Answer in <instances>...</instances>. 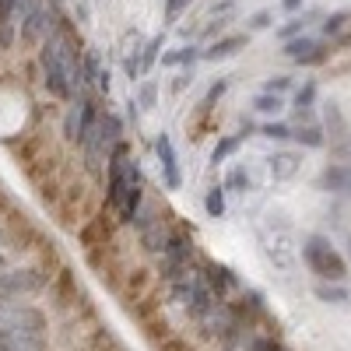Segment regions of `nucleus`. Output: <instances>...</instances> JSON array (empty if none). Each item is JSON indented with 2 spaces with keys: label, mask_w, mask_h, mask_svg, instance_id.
Masks as SVG:
<instances>
[{
  "label": "nucleus",
  "mask_w": 351,
  "mask_h": 351,
  "mask_svg": "<svg viewBox=\"0 0 351 351\" xmlns=\"http://www.w3.org/2000/svg\"><path fill=\"white\" fill-rule=\"evenodd\" d=\"M302 260H306V267L313 271V274H319L324 281H344L348 278V263H344V256L324 239V236H309L306 243H302Z\"/></svg>",
  "instance_id": "1"
},
{
  "label": "nucleus",
  "mask_w": 351,
  "mask_h": 351,
  "mask_svg": "<svg viewBox=\"0 0 351 351\" xmlns=\"http://www.w3.org/2000/svg\"><path fill=\"white\" fill-rule=\"evenodd\" d=\"M116 239V221H112V215L109 211H99V215H92L81 228H77V243H81V250L84 253H92V250H102V246H109Z\"/></svg>",
  "instance_id": "2"
},
{
  "label": "nucleus",
  "mask_w": 351,
  "mask_h": 351,
  "mask_svg": "<svg viewBox=\"0 0 351 351\" xmlns=\"http://www.w3.org/2000/svg\"><path fill=\"white\" fill-rule=\"evenodd\" d=\"M49 288V274L39 267H28V271H8L0 274V295H25V291H39Z\"/></svg>",
  "instance_id": "3"
},
{
  "label": "nucleus",
  "mask_w": 351,
  "mask_h": 351,
  "mask_svg": "<svg viewBox=\"0 0 351 351\" xmlns=\"http://www.w3.org/2000/svg\"><path fill=\"white\" fill-rule=\"evenodd\" d=\"M152 285H155V274L148 271V267H134L127 278H123V285L116 288V295H120V302L127 306V309H134L137 302H144L152 295Z\"/></svg>",
  "instance_id": "4"
},
{
  "label": "nucleus",
  "mask_w": 351,
  "mask_h": 351,
  "mask_svg": "<svg viewBox=\"0 0 351 351\" xmlns=\"http://www.w3.org/2000/svg\"><path fill=\"white\" fill-rule=\"evenodd\" d=\"M84 197H88V186L84 183L74 180V183L64 186V197H60V204H56V218H60L64 228H77V215L84 208Z\"/></svg>",
  "instance_id": "5"
},
{
  "label": "nucleus",
  "mask_w": 351,
  "mask_h": 351,
  "mask_svg": "<svg viewBox=\"0 0 351 351\" xmlns=\"http://www.w3.org/2000/svg\"><path fill=\"white\" fill-rule=\"evenodd\" d=\"M285 53H288L295 64H302V67H309V64H324V60H327V46H319V43L309 39V36L291 39V43L285 46Z\"/></svg>",
  "instance_id": "6"
},
{
  "label": "nucleus",
  "mask_w": 351,
  "mask_h": 351,
  "mask_svg": "<svg viewBox=\"0 0 351 351\" xmlns=\"http://www.w3.org/2000/svg\"><path fill=\"white\" fill-rule=\"evenodd\" d=\"M0 351H46V341H43V334L0 327Z\"/></svg>",
  "instance_id": "7"
},
{
  "label": "nucleus",
  "mask_w": 351,
  "mask_h": 351,
  "mask_svg": "<svg viewBox=\"0 0 351 351\" xmlns=\"http://www.w3.org/2000/svg\"><path fill=\"white\" fill-rule=\"evenodd\" d=\"M43 67H46V84H49V92L53 95H60L67 99V81H64V64H60V53H56V46H46L43 53Z\"/></svg>",
  "instance_id": "8"
},
{
  "label": "nucleus",
  "mask_w": 351,
  "mask_h": 351,
  "mask_svg": "<svg viewBox=\"0 0 351 351\" xmlns=\"http://www.w3.org/2000/svg\"><path fill=\"white\" fill-rule=\"evenodd\" d=\"M204 285H208L215 291V299L221 302L239 281H236V274H232L228 267H221V263H208V267H204Z\"/></svg>",
  "instance_id": "9"
},
{
  "label": "nucleus",
  "mask_w": 351,
  "mask_h": 351,
  "mask_svg": "<svg viewBox=\"0 0 351 351\" xmlns=\"http://www.w3.org/2000/svg\"><path fill=\"white\" fill-rule=\"evenodd\" d=\"M155 152H158V162H162V172H165V183L176 190L183 183V176H180V165H176V152H172V141L162 134L158 141H155Z\"/></svg>",
  "instance_id": "10"
},
{
  "label": "nucleus",
  "mask_w": 351,
  "mask_h": 351,
  "mask_svg": "<svg viewBox=\"0 0 351 351\" xmlns=\"http://www.w3.org/2000/svg\"><path fill=\"white\" fill-rule=\"evenodd\" d=\"M172 236V228L165 225V218H155L148 228H141V246L148 253H165V243Z\"/></svg>",
  "instance_id": "11"
},
{
  "label": "nucleus",
  "mask_w": 351,
  "mask_h": 351,
  "mask_svg": "<svg viewBox=\"0 0 351 351\" xmlns=\"http://www.w3.org/2000/svg\"><path fill=\"white\" fill-rule=\"evenodd\" d=\"M246 36H225L218 43H211V49H204V60H225V56H236L239 49H246Z\"/></svg>",
  "instance_id": "12"
},
{
  "label": "nucleus",
  "mask_w": 351,
  "mask_h": 351,
  "mask_svg": "<svg viewBox=\"0 0 351 351\" xmlns=\"http://www.w3.org/2000/svg\"><path fill=\"white\" fill-rule=\"evenodd\" d=\"M267 162H271L274 180H291V176L299 172V155H291V152H274Z\"/></svg>",
  "instance_id": "13"
},
{
  "label": "nucleus",
  "mask_w": 351,
  "mask_h": 351,
  "mask_svg": "<svg viewBox=\"0 0 351 351\" xmlns=\"http://www.w3.org/2000/svg\"><path fill=\"white\" fill-rule=\"evenodd\" d=\"M324 186L334 193H351V165H330L324 172Z\"/></svg>",
  "instance_id": "14"
},
{
  "label": "nucleus",
  "mask_w": 351,
  "mask_h": 351,
  "mask_svg": "<svg viewBox=\"0 0 351 351\" xmlns=\"http://www.w3.org/2000/svg\"><path fill=\"white\" fill-rule=\"evenodd\" d=\"M313 102H316V81H306L299 92H295V112H299V120H309Z\"/></svg>",
  "instance_id": "15"
},
{
  "label": "nucleus",
  "mask_w": 351,
  "mask_h": 351,
  "mask_svg": "<svg viewBox=\"0 0 351 351\" xmlns=\"http://www.w3.org/2000/svg\"><path fill=\"white\" fill-rule=\"evenodd\" d=\"M193 60H197V46H180L162 56V67H193Z\"/></svg>",
  "instance_id": "16"
},
{
  "label": "nucleus",
  "mask_w": 351,
  "mask_h": 351,
  "mask_svg": "<svg viewBox=\"0 0 351 351\" xmlns=\"http://www.w3.org/2000/svg\"><path fill=\"white\" fill-rule=\"evenodd\" d=\"M291 137H295L299 144H306V148H324V130H319L316 123H306L299 130H291Z\"/></svg>",
  "instance_id": "17"
},
{
  "label": "nucleus",
  "mask_w": 351,
  "mask_h": 351,
  "mask_svg": "<svg viewBox=\"0 0 351 351\" xmlns=\"http://www.w3.org/2000/svg\"><path fill=\"white\" fill-rule=\"evenodd\" d=\"M84 351H123V344L109 334V327H102L92 341H88V348H84Z\"/></svg>",
  "instance_id": "18"
},
{
  "label": "nucleus",
  "mask_w": 351,
  "mask_h": 351,
  "mask_svg": "<svg viewBox=\"0 0 351 351\" xmlns=\"http://www.w3.org/2000/svg\"><path fill=\"white\" fill-rule=\"evenodd\" d=\"M316 299H319V302L344 306V302H348V291H344L341 285H327V281H324V285H316Z\"/></svg>",
  "instance_id": "19"
},
{
  "label": "nucleus",
  "mask_w": 351,
  "mask_h": 351,
  "mask_svg": "<svg viewBox=\"0 0 351 351\" xmlns=\"http://www.w3.org/2000/svg\"><path fill=\"white\" fill-rule=\"evenodd\" d=\"M204 208H208L211 218H221V215H225V190H221V186H211L208 197H204Z\"/></svg>",
  "instance_id": "20"
},
{
  "label": "nucleus",
  "mask_w": 351,
  "mask_h": 351,
  "mask_svg": "<svg viewBox=\"0 0 351 351\" xmlns=\"http://www.w3.org/2000/svg\"><path fill=\"white\" fill-rule=\"evenodd\" d=\"M281 106H285V102H281V95H271V92H260V95L253 99V109H256V112H267V116H271V112H278Z\"/></svg>",
  "instance_id": "21"
},
{
  "label": "nucleus",
  "mask_w": 351,
  "mask_h": 351,
  "mask_svg": "<svg viewBox=\"0 0 351 351\" xmlns=\"http://www.w3.org/2000/svg\"><path fill=\"white\" fill-rule=\"evenodd\" d=\"M239 144H243V137H225V141H218V144H215V152H211V162H225L232 152L239 148Z\"/></svg>",
  "instance_id": "22"
},
{
  "label": "nucleus",
  "mask_w": 351,
  "mask_h": 351,
  "mask_svg": "<svg viewBox=\"0 0 351 351\" xmlns=\"http://www.w3.org/2000/svg\"><path fill=\"white\" fill-rule=\"evenodd\" d=\"M260 134L267 137V141H288V137H291V127H288V123H274V120H271V123H263V130H260Z\"/></svg>",
  "instance_id": "23"
},
{
  "label": "nucleus",
  "mask_w": 351,
  "mask_h": 351,
  "mask_svg": "<svg viewBox=\"0 0 351 351\" xmlns=\"http://www.w3.org/2000/svg\"><path fill=\"white\" fill-rule=\"evenodd\" d=\"M302 28H306V18H291L285 28H278V36H281L285 43H291V39H295V36L302 32Z\"/></svg>",
  "instance_id": "24"
},
{
  "label": "nucleus",
  "mask_w": 351,
  "mask_h": 351,
  "mask_svg": "<svg viewBox=\"0 0 351 351\" xmlns=\"http://www.w3.org/2000/svg\"><path fill=\"white\" fill-rule=\"evenodd\" d=\"M228 186H239V193H246L250 190V172L243 165H236V169H232V176H228Z\"/></svg>",
  "instance_id": "25"
},
{
  "label": "nucleus",
  "mask_w": 351,
  "mask_h": 351,
  "mask_svg": "<svg viewBox=\"0 0 351 351\" xmlns=\"http://www.w3.org/2000/svg\"><path fill=\"white\" fill-rule=\"evenodd\" d=\"M288 88H291V77H267V81H263V92H271V95H281V92H288Z\"/></svg>",
  "instance_id": "26"
},
{
  "label": "nucleus",
  "mask_w": 351,
  "mask_h": 351,
  "mask_svg": "<svg viewBox=\"0 0 351 351\" xmlns=\"http://www.w3.org/2000/svg\"><path fill=\"white\" fill-rule=\"evenodd\" d=\"M351 14H344V11H337V14H330L327 21H324V36H337L341 28H344V21H348Z\"/></svg>",
  "instance_id": "27"
},
{
  "label": "nucleus",
  "mask_w": 351,
  "mask_h": 351,
  "mask_svg": "<svg viewBox=\"0 0 351 351\" xmlns=\"http://www.w3.org/2000/svg\"><path fill=\"white\" fill-rule=\"evenodd\" d=\"M162 43H165V36H155V39L148 43V49H144V53H141V64H144V67H152V64H155V56H158V49H162Z\"/></svg>",
  "instance_id": "28"
},
{
  "label": "nucleus",
  "mask_w": 351,
  "mask_h": 351,
  "mask_svg": "<svg viewBox=\"0 0 351 351\" xmlns=\"http://www.w3.org/2000/svg\"><path fill=\"white\" fill-rule=\"evenodd\" d=\"M190 4H193V0H169V4H165V18H180Z\"/></svg>",
  "instance_id": "29"
},
{
  "label": "nucleus",
  "mask_w": 351,
  "mask_h": 351,
  "mask_svg": "<svg viewBox=\"0 0 351 351\" xmlns=\"http://www.w3.org/2000/svg\"><path fill=\"white\" fill-rule=\"evenodd\" d=\"M253 351H285V348H281L274 337H256V341H253Z\"/></svg>",
  "instance_id": "30"
},
{
  "label": "nucleus",
  "mask_w": 351,
  "mask_h": 351,
  "mask_svg": "<svg viewBox=\"0 0 351 351\" xmlns=\"http://www.w3.org/2000/svg\"><path fill=\"white\" fill-rule=\"evenodd\" d=\"M267 25H271V11H256L250 18V28H267Z\"/></svg>",
  "instance_id": "31"
},
{
  "label": "nucleus",
  "mask_w": 351,
  "mask_h": 351,
  "mask_svg": "<svg viewBox=\"0 0 351 351\" xmlns=\"http://www.w3.org/2000/svg\"><path fill=\"white\" fill-rule=\"evenodd\" d=\"M141 106H148V109L155 106V84H144L141 88Z\"/></svg>",
  "instance_id": "32"
},
{
  "label": "nucleus",
  "mask_w": 351,
  "mask_h": 351,
  "mask_svg": "<svg viewBox=\"0 0 351 351\" xmlns=\"http://www.w3.org/2000/svg\"><path fill=\"white\" fill-rule=\"evenodd\" d=\"M11 211V197L4 193V186H0V215H8Z\"/></svg>",
  "instance_id": "33"
},
{
  "label": "nucleus",
  "mask_w": 351,
  "mask_h": 351,
  "mask_svg": "<svg viewBox=\"0 0 351 351\" xmlns=\"http://www.w3.org/2000/svg\"><path fill=\"white\" fill-rule=\"evenodd\" d=\"M302 4H306V0H285V4H281V8H285V11H299Z\"/></svg>",
  "instance_id": "34"
},
{
  "label": "nucleus",
  "mask_w": 351,
  "mask_h": 351,
  "mask_svg": "<svg viewBox=\"0 0 351 351\" xmlns=\"http://www.w3.org/2000/svg\"><path fill=\"white\" fill-rule=\"evenodd\" d=\"M0 274H8V260L4 256H0Z\"/></svg>",
  "instance_id": "35"
},
{
  "label": "nucleus",
  "mask_w": 351,
  "mask_h": 351,
  "mask_svg": "<svg viewBox=\"0 0 351 351\" xmlns=\"http://www.w3.org/2000/svg\"><path fill=\"white\" fill-rule=\"evenodd\" d=\"M341 46H351V36H341Z\"/></svg>",
  "instance_id": "36"
},
{
  "label": "nucleus",
  "mask_w": 351,
  "mask_h": 351,
  "mask_svg": "<svg viewBox=\"0 0 351 351\" xmlns=\"http://www.w3.org/2000/svg\"><path fill=\"white\" fill-rule=\"evenodd\" d=\"M348 246H351V236H348Z\"/></svg>",
  "instance_id": "37"
}]
</instances>
